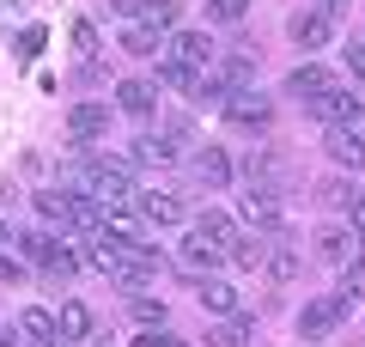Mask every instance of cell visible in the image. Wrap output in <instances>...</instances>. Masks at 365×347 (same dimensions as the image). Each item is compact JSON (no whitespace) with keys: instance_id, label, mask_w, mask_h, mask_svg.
Masks as SVG:
<instances>
[{"instance_id":"1","label":"cell","mask_w":365,"mask_h":347,"mask_svg":"<svg viewBox=\"0 0 365 347\" xmlns=\"http://www.w3.org/2000/svg\"><path fill=\"white\" fill-rule=\"evenodd\" d=\"M79 183L98 207H128L134 201V183H128V165H104V159H79Z\"/></svg>"},{"instance_id":"2","label":"cell","mask_w":365,"mask_h":347,"mask_svg":"<svg viewBox=\"0 0 365 347\" xmlns=\"http://www.w3.org/2000/svg\"><path fill=\"white\" fill-rule=\"evenodd\" d=\"M317 256L329 262V268H353L359 274V262H365V238L353 226H323L317 231Z\"/></svg>"},{"instance_id":"3","label":"cell","mask_w":365,"mask_h":347,"mask_svg":"<svg viewBox=\"0 0 365 347\" xmlns=\"http://www.w3.org/2000/svg\"><path fill=\"white\" fill-rule=\"evenodd\" d=\"M304 104H311V116L323 122V129L329 122H353V129H359V116H365V98L347 91V86H323L317 98H304Z\"/></svg>"},{"instance_id":"4","label":"cell","mask_w":365,"mask_h":347,"mask_svg":"<svg viewBox=\"0 0 365 347\" xmlns=\"http://www.w3.org/2000/svg\"><path fill=\"white\" fill-rule=\"evenodd\" d=\"M237 207H244L250 226H262V231H287V201H280V189H268V183H250Z\"/></svg>"},{"instance_id":"5","label":"cell","mask_w":365,"mask_h":347,"mask_svg":"<svg viewBox=\"0 0 365 347\" xmlns=\"http://www.w3.org/2000/svg\"><path fill=\"white\" fill-rule=\"evenodd\" d=\"M220 110H225V122H232V129H268V122H274V104L262 98L256 86H250V91H232Z\"/></svg>"},{"instance_id":"6","label":"cell","mask_w":365,"mask_h":347,"mask_svg":"<svg viewBox=\"0 0 365 347\" xmlns=\"http://www.w3.org/2000/svg\"><path fill=\"white\" fill-rule=\"evenodd\" d=\"M207 74L225 86V98H232V91H250V86H256V55H250V49L213 55V67H207Z\"/></svg>"},{"instance_id":"7","label":"cell","mask_w":365,"mask_h":347,"mask_svg":"<svg viewBox=\"0 0 365 347\" xmlns=\"http://www.w3.org/2000/svg\"><path fill=\"white\" fill-rule=\"evenodd\" d=\"M341 323H347V311L335 305V293H329V298H311V305L299 311V335H304V341H323V335H335Z\"/></svg>"},{"instance_id":"8","label":"cell","mask_w":365,"mask_h":347,"mask_svg":"<svg viewBox=\"0 0 365 347\" xmlns=\"http://www.w3.org/2000/svg\"><path fill=\"white\" fill-rule=\"evenodd\" d=\"M323 153L335 159V165H353V171H359V165H365V134L353 129V122H329V129H323Z\"/></svg>"},{"instance_id":"9","label":"cell","mask_w":365,"mask_h":347,"mask_svg":"<svg viewBox=\"0 0 365 347\" xmlns=\"http://www.w3.org/2000/svg\"><path fill=\"white\" fill-rule=\"evenodd\" d=\"M287 31H292V43H299V49H329V37H335V19L317 13V6H304V13L287 19Z\"/></svg>"},{"instance_id":"10","label":"cell","mask_w":365,"mask_h":347,"mask_svg":"<svg viewBox=\"0 0 365 347\" xmlns=\"http://www.w3.org/2000/svg\"><path fill=\"white\" fill-rule=\"evenodd\" d=\"M182 268H189V274H213V268H220V262H225V244H213V238H207V231H189V238H182Z\"/></svg>"},{"instance_id":"11","label":"cell","mask_w":365,"mask_h":347,"mask_svg":"<svg viewBox=\"0 0 365 347\" xmlns=\"http://www.w3.org/2000/svg\"><path fill=\"white\" fill-rule=\"evenodd\" d=\"M170 55H177L182 67H195V74H201V67H213V55H220V49H213L207 31H177V37H170Z\"/></svg>"},{"instance_id":"12","label":"cell","mask_w":365,"mask_h":347,"mask_svg":"<svg viewBox=\"0 0 365 347\" xmlns=\"http://www.w3.org/2000/svg\"><path fill=\"white\" fill-rule=\"evenodd\" d=\"M110 129V104H73V110H67V134H73V141H98V134Z\"/></svg>"},{"instance_id":"13","label":"cell","mask_w":365,"mask_h":347,"mask_svg":"<svg viewBox=\"0 0 365 347\" xmlns=\"http://www.w3.org/2000/svg\"><path fill=\"white\" fill-rule=\"evenodd\" d=\"M262 268H268V281H299V268H304V256H299V244H292V238H280V244H268V262H262Z\"/></svg>"},{"instance_id":"14","label":"cell","mask_w":365,"mask_h":347,"mask_svg":"<svg viewBox=\"0 0 365 347\" xmlns=\"http://www.w3.org/2000/svg\"><path fill=\"white\" fill-rule=\"evenodd\" d=\"M177 159V141L170 134H140V141H128V165H170Z\"/></svg>"},{"instance_id":"15","label":"cell","mask_w":365,"mask_h":347,"mask_svg":"<svg viewBox=\"0 0 365 347\" xmlns=\"http://www.w3.org/2000/svg\"><path fill=\"white\" fill-rule=\"evenodd\" d=\"M189 171H195V183H207V189H225V183H232V159H225L220 146H201Z\"/></svg>"},{"instance_id":"16","label":"cell","mask_w":365,"mask_h":347,"mask_svg":"<svg viewBox=\"0 0 365 347\" xmlns=\"http://www.w3.org/2000/svg\"><path fill=\"white\" fill-rule=\"evenodd\" d=\"M153 104H158V91L146 86V79H122V86H116V110H122V116H140V122H146Z\"/></svg>"},{"instance_id":"17","label":"cell","mask_w":365,"mask_h":347,"mask_svg":"<svg viewBox=\"0 0 365 347\" xmlns=\"http://www.w3.org/2000/svg\"><path fill=\"white\" fill-rule=\"evenodd\" d=\"M19 341H31V347H67L61 335H55L49 311H25V317H19Z\"/></svg>"},{"instance_id":"18","label":"cell","mask_w":365,"mask_h":347,"mask_svg":"<svg viewBox=\"0 0 365 347\" xmlns=\"http://www.w3.org/2000/svg\"><path fill=\"white\" fill-rule=\"evenodd\" d=\"M195 298L213 311V317H232V311H237V293L225 281H213V274H201V281H195Z\"/></svg>"},{"instance_id":"19","label":"cell","mask_w":365,"mask_h":347,"mask_svg":"<svg viewBox=\"0 0 365 347\" xmlns=\"http://www.w3.org/2000/svg\"><path fill=\"white\" fill-rule=\"evenodd\" d=\"M55 335H61V341H86V335H91V311L79 305V298H67L61 317H55Z\"/></svg>"},{"instance_id":"20","label":"cell","mask_w":365,"mask_h":347,"mask_svg":"<svg viewBox=\"0 0 365 347\" xmlns=\"http://www.w3.org/2000/svg\"><path fill=\"white\" fill-rule=\"evenodd\" d=\"M250 183H268V189H274V183H287L292 177V171H287V159H280V153H250Z\"/></svg>"},{"instance_id":"21","label":"cell","mask_w":365,"mask_h":347,"mask_svg":"<svg viewBox=\"0 0 365 347\" xmlns=\"http://www.w3.org/2000/svg\"><path fill=\"white\" fill-rule=\"evenodd\" d=\"M323 86H329V74L317 61H304V67H292V74H287V98H317Z\"/></svg>"},{"instance_id":"22","label":"cell","mask_w":365,"mask_h":347,"mask_svg":"<svg viewBox=\"0 0 365 347\" xmlns=\"http://www.w3.org/2000/svg\"><path fill=\"white\" fill-rule=\"evenodd\" d=\"M140 213L153 219V226H177V219H182V201H177V195H165V189H153V195H140Z\"/></svg>"},{"instance_id":"23","label":"cell","mask_w":365,"mask_h":347,"mask_svg":"<svg viewBox=\"0 0 365 347\" xmlns=\"http://www.w3.org/2000/svg\"><path fill=\"white\" fill-rule=\"evenodd\" d=\"M207 347H250V317H244V311H232V317L207 335Z\"/></svg>"},{"instance_id":"24","label":"cell","mask_w":365,"mask_h":347,"mask_svg":"<svg viewBox=\"0 0 365 347\" xmlns=\"http://www.w3.org/2000/svg\"><path fill=\"white\" fill-rule=\"evenodd\" d=\"M177 19H182L177 0H146V6H140V25L146 31H177Z\"/></svg>"},{"instance_id":"25","label":"cell","mask_w":365,"mask_h":347,"mask_svg":"<svg viewBox=\"0 0 365 347\" xmlns=\"http://www.w3.org/2000/svg\"><path fill=\"white\" fill-rule=\"evenodd\" d=\"M37 213L49 219V226H73V195H61V189H43V195H37Z\"/></svg>"},{"instance_id":"26","label":"cell","mask_w":365,"mask_h":347,"mask_svg":"<svg viewBox=\"0 0 365 347\" xmlns=\"http://www.w3.org/2000/svg\"><path fill=\"white\" fill-rule=\"evenodd\" d=\"M128 317L146 323V329H165V298H153V293H128Z\"/></svg>"},{"instance_id":"27","label":"cell","mask_w":365,"mask_h":347,"mask_svg":"<svg viewBox=\"0 0 365 347\" xmlns=\"http://www.w3.org/2000/svg\"><path fill=\"white\" fill-rule=\"evenodd\" d=\"M116 49H122V55H158V31H146L140 19H134V25L116 37Z\"/></svg>"},{"instance_id":"28","label":"cell","mask_w":365,"mask_h":347,"mask_svg":"<svg viewBox=\"0 0 365 347\" xmlns=\"http://www.w3.org/2000/svg\"><path fill=\"white\" fill-rule=\"evenodd\" d=\"M225 256H232L237 268H262V262H268V244H262V238H232Z\"/></svg>"},{"instance_id":"29","label":"cell","mask_w":365,"mask_h":347,"mask_svg":"<svg viewBox=\"0 0 365 347\" xmlns=\"http://www.w3.org/2000/svg\"><path fill=\"white\" fill-rule=\"evenodd\" d=\"M317 201H323V207H353L359 195H353L347 177H323V183H317Z\"/></svg>"},{"instance_id":"30","label":"cell","mask_w":365,"mask_h":347,"mask_svg":"<svg viewBox=\"0 0 365 347\" xmlns=\"http://www.w3.org/2000/svg\"><path fill=\"white\" fill-rule=\"evenodd\" d=\"M158 79H165V86H177V91H195L201 74H195V67H182L177 55H170V61H158Z\"/></svg>"},{"instance_id":"31","label":"cell","mask_w":365,"mask_h":347,"mask_svg":"<svg viewBox=\"0 0 365 347\" xmlns=\"http://www.w3.org/2000/svg\"><path fill=\"white\" fill-rule=\"evenodd\" d=\"M73 49L86 55V61H98V55H104V37L91 31V19H73Z\"/></svg>"},{"instance_id":"32","label":"cell","mask_w":365,"mask_h":347,"mask_svg":"<svg viewBox=\"0 0 365 347\" xmlns=\"http://www.w3.org/2000/svg\"><path fill=\"white\" fill-rule=\"evenodd\" d=\"M244 13H250V0H207V19H213V25H237Z\"/></svg>"},{"instance_id":"33","label":"cell","mask_w":365,"mask_h":347,"mask_svg":"<svg viewBox=\"0 0 365 347\" xmlns=\"http://www.w3.org/2000/svg\"><path fill=\"white\" fill-rule=\"evenodd\" d=\"M195 231H207L213 244H232V238H237V226H232L225 213H201V226H195Z\"/></svg>"},{"instance_id":"34","label":"cell","mask_w":365,"mask_h":347,"mask_svg":"<svg viewBox=\"0 0 365 347\" xmlns=\"http://www.w3.org/2000/svg\"><path fill=\"white\" fill-rule=\"evenodd\" d=\"M43 49V25H31V31H19V55H25V61H31V55H37Z\"/></svg>"},{"instance_id":"35","label":"cell","mask_w":365,"mask_h":347,"mask_svg":"<svg viewBox=\"0 0 365 347\" xmlns=\"http://www.w3.org/2000/svg\"><path fill=\"white\" fill-rule=\"evenodd\" d=\"M341 55H347V67H353V74L365 79V43H347V49H341Z\"/></svg>"},{"instance_id":"36","label":"cell","mask_w":365,"mask_h":347,"mask_svg":"<svg viewBox=\"0 0 365 347\" xmlns=\"http://www.w3.org/2000/svg\"><path fill=\"white\" fill-rule=\"evenodd\" d=\"M0 281H6V286H19V281H25V268H19L13 256H0Z\"/></svg>"},{"instance_id":"37","label":"cell","mask_w":365,"mask_h":347,"mask_svg":"<svg viewBox=\"0 0 365 347\" xmlns=\"http://www.w3.org/2000/svg\"><path fill=\"white\" fill-rule=\"evenodd\" d=\"M347 213H353V231H359V238H365V195H359V201L347 207Z\"/></svg>"},{"instance_id":"38","label":"cell","mask_w":365,"mask_h":347,"mask_svg":"<svg viewBox=\"0 0 365 347\" xmlns=\"http://www.w3.org/2000/svg\"><path fill=\"white\" fill-rule=\"evenodd\" d=\"M347 6H353V0H317V13H329V19H335V13H347Z\"/></svg>"},{"instance_id":"39","label":"cell","mask_w":365,"mask_h":347,"mask_svg":"<svg viewBox=\"0 0 365 347\" xmlns=\"http://www.w3.org/2000/svg\"><path fill=\"white\" fill-rule=\"evenodd\" d=\"M6 244H13V226H6V213H0V250H6Z\"/></svg>"},{"instance_id":"40","label":"cell","mask_w":365,"mask_h":347,"mask_svg":"<svg viewBox=\"0 0 365 347\" xmlns=\"http://www.w3.org/2000/svg\"><path fill=\"white\" fill-rule=\"evenodd\" d=\"M0 347H25V341H19V335H13V329H0Z\"/></svg>"},{"instance_id":"41","label":"cell","mask_w":365,"mask_h":347,"mask_svg":"<svg viewBox=\"0 0 365 347\" xmlns=\"http://www.w3.org/2000/svg\"><path fill=\"white\" fill-rule=\"evenodd\" d=\"M158 347H189V341H177V335H165V329H158Z\"/></svg>"},{"instance_id":"42","label":"cell","mask_w":365,"mask_h":347,"mask_svg":"<svg viewBox=\"0 0 365 347\" xmlns=\"http://www.w3.org/2000/svg\"><path fill=\"white\" fill-rule=\"evenodd\" d=\"M134 347H158V329H146V335H140V341H134Z\"/></svg>"},{"instance_id":"43","label":"cell","mask_w":365,"mask_h":347,"mask_svg":"<svg viewBox=\"0 0 365 347\" xmlns=\"http://www.w3.org/2000/svg\"><path fill=\"white\" fill-rule=\"evenodd\" d=\"M6 6H13V0H6Z\"/></svg>"},{"instance_id":"44","label":"cell","mask_w":365,"mask_h":347,"mask_svg":"<svg viewBox=\"0 0 365 347\" xmlns=\"http://www.w3.org/2000/svg\"><path fill=\"white\" fill-rule=\"evenodd\" d=\"M304 347H311V341H304Z\"/></svg>"}]
</instances>
